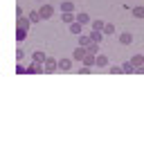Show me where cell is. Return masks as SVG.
Instances as JSON below:
<instances>
[{
	"instance_id": "obj_1",
	"label": "cell",
	"mask_w": 144,
	"mask_h": 158,
	"mask_svg": "<svg viewBox=\"0 0 144 158\" xmlns=\"http://www.w3.org/2000/svg\"><path fill=\"white\" fill-rule=\"evenodd\" d=\"M142 63H144V56H133V66H142Z\"/></svg>"
},
{
	"instance_id": "obj_5",
	"label": "cell",
	"mask_w": 144,
	"mask_h": 158,
	"mask_svg": "<svg viewBox=\"0 0 144 158\" xmlns=\"http://www.w3.org/2000/svg\"><path fill=\"white\" fill-rule=\"evenodd\" d=\"M97 66H106V56H97Z\"/></svg>"
},
{
	"instance_id": "obj_2",
	"label": "cell",
	"mask_w": 144,
	"mask_h": 158,
	"mask_svg": "<svg viewBox=\"0 0 144 158\" xmlns=\"http://www.w3.org/2000/svg\"><path fill=\"white\" fill-rule=\"evenodd\" d=\"M61 9H63V11H72V9H74V5H72V2H63Z\"/></svg>"
},
{
	"instance_id": "obj_3",
	"label": "cell",
	"mask_w": 144,
	"mask_h": 158,
	"mask_svg": "<svg viewBox=\"0 0 144 158\" xmlns=\"http://www.w3.org/2000/svg\"><path fill=\"white\" fill-rule=\"evenodd\" d=\"M50 14H52V9H50V7H43V11H41V16H45V18H47V16H50Z\"/></svg>"
},
{
	"instance_id": "obj_6",
	"label": "cell",
	"mask_w": 144,
	"mask_h": 158,
	"mask_svg": "<svg viewBox=\"0 0 144 158\" xmlns=\"http://www.w3.org/2000/svg\"><path fill=\"white\" fill-rule=\"evenodd\" d=\"M79 30H81V27H79L77 23H74V25H72V27H70V32H74V34H79Z\"/></svg>"
},
{
	"instance_id": "obj_4",
	"label": "cell",
	"mask_w": 144,
	"mask_h": 158,
	"mask_svg": "<svg viewBox=\"0 0 144 158\" xmlns=\"http://www.w3.org/2000/svg\"><path fill=\"white\" fill-rule=\"evenodd\" d=\"M122 43H131V34H122Z\"/></svg>"
},
{
	"instance_id": "obj_7",
	"label": "cell",
	"mask_w": 144,
	"mask_h": 158,
	"mask_svg": "<svg viewBox=\"0 0 144 158\" xmlns=\"http://www.w3.org/2000/svg\"><path fill=\"white\" fill-rule=\"evenodd\" d=\"M135 16H140V18L144 16V9H142V7H140V9H135Z\"/></svg>"
}]
</instances>
